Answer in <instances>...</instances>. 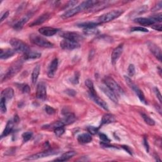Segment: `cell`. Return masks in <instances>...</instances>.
Wrapping results in <instances>:
<instances>
[{"label": "cell", "mask_w": 162, "mask_h": 162, "mask_svg": "<svg viewBox=\"0 0 162 162\" xmlns=\"http://www.w3.org/2000/svg\"><path fill=\"white\" fill-rule=\"evenodd\" d=\"M16 53V52L13 49H5L1 50V53H0V58L1 59H3V60H7L8 59L11 57H12L15 53Z\"/></svg>", "instance_id": "obj_19"}, {"label": "cell", "mask_w": 162, "mask_h": 162, "mask_svg": "<svg viewBox=\"0 0 162 162\" xmlns=\"http://www.w3.org/2000/svg\"><path fill=\"white\" fill-rule=\"evenodd\" d=\"M22 66V63L20 61H17L13 65H12L6 72L3 79H2V82L7 81L10 78L13 77L15 75L17 74V73L21 70Z\"/></svg>", "instance_id": "obj_7"}, {"label": "cell", "mask_w": 162, "mask_h": 162, "mask_svg": "<svg viewBox=\"0 0 162 162\" xmlns=\"http://www.w3.org/2000/svg\"><path fill=\"white\" fill-rule=\"evenodd\" d=\"M79 73H76L75 76H74V77L72 79L71 82L74 84H77L79 83Z\"/></svg>", "instance_id": "obj_46"}, {"label": "cell", "mask_w": 162, "mask_h": 162, "mask_svg": "<svg viewBox=\"0 0 162 162\" xmlns=\"http://www.w3.org/2000/svg\"><path fill=\"white\" fill-rule=\"evenodd\" d=\"M47 96V91H46V86L44 83L40 82L36 89V97L40 100L44 101Z\"/></svg>", "instance_id": "obj_11"}, {"label": "cell", "mask_w": 162, "mask_h": 162, "mask_svg": "<svg viewBox=\"0 0 162 162\" xmlns=\"http://www.w3.org/2000/svg\"><path fill=\"white\" fill-rule=\"evenodd\" d=\"M30 40L31 42H32L34 44L40 46V47L50 48H52L53 46V44H52L51 42L48 41L44 37L37 34H31L30 36Z\"/></svg>", "instance_id": "obj_3"}, {"label": "cell", "mask_w": 162, "mask_h": 162, "mask_svg": "<svg viewBox=\"0 0 162 162\" xmlns=\"http://www.w3.org/2000/svg\"><path fill=\"white\" fill-rule=\"evenodd\" d=\"M58 60L57 58H55L53 59L52 62L50 63V65L48 66V72H47V74L48 76L50 78H53L55 75V73L58 69Z\"/></svg>", "instance_id": "obj_15"}, {"label": "cell", "mask_w": 162, "mask_h": 162, "mask_svg": "<svg viewBox=\"0 0 162 162\" xmlns=\"http://www.w3.org/2000/svg\"><path fill=\"white\" fill-rule=\"evenodd\" d=\"M148 46L149 50L153 54V55L160 61H161V50L159 46L152 42H148Z\"/></svg>", "instance_id": "obj_12"}, {"label": "cell", "mask_w": 162, "mask_h": 162, "mask_svg": "<svg viewBox=\"0 0 162 162\" xmlns=\"http://www.w3.org/2000/svg\"><path fill=\"white\" fill-rule=\"evenodd\" d=\"M114 122H115V119L113 115L110 113H106V114H105L102 117L101 122V125L111 124Z\"/></svg>", "instance_id": "obj_24"}, {"label": "cell", "mask_w": 162, "mask_h": 162, "mask_svg": "<svg viewBox=\"0 0 162 162\" xmlns=\"http://www.w3.org/2000/svg\"><path fill=\"white\" fill-rule=\"evenodd\" d=\"M60 47L65 50H72L80 47V44L70 40L64 39L60 42Z\"/></svg>", "instance_id": "obj_10"}, {"label": "cell", "mask_w": 162, "mask_h": 162, "mask_svg": "<svg viewBox=\"0 0 162 162\" xmlns=\"http://www.w3.org/2000/svg\"><path fill=\"white\" fill-rule=\"evenodd\" d=\"M77 140L81 144H87L92 141V138L89 134L84 133L78 135Z\"/></svg>", "instance_id": "obj_20"}, {"label": "cell", "mask_w": 162, "mask_h": 162, "mask_svg": "<svg viewBox=\"0 0 162 162\" xmlns=\"http://www.w3.org/2000/svg\"><path fill=\"white\" fill-rule=\"evenodd\" d=\"M32 137V133L31 132H26L22 134V138H23V142L26 143L28 141H29Z\"/></svg>", "instance_id": "obj_36"}, {"label": "cell", "mask_w": 162, "mask_h": 162, "mask_svg": "<svg viewBox=\"0 0 162 162\" xmlns=\"http://www.w3.org/2000/svg\"><path fill=\"white\" fill-rule=\"evenodd\" d=\"M65 124L62 121H57L55 122L50 125H46L44 127L45 129H55L56 128L60 127H64Z\"/></svg>", "instance_id": "obj_32"}, {"label": "cell", "mask_w": 162, "mask_h": 162, "mask_svg": "<svg viewBox=\"0 0 162 162\" xmlns=\"http://www.w3.org/2000/svg\"><path fill=\"white\" fill-rule=\"evenodd\" d=\"M144 146L146 148V150L147 151V152L148 153L149 152V150H150V146H149V145H148V141H147V139L146 137L144 138Z\"/></svg>", "instance_id": "obj_48"}, {"label": "cell", "mask_w": 162, "mask_h": 162, "mask_svg": "<svg viewBox=\"0 0 162 162\" xmlns=\"http://www.w3.org/2000/svg\"><path fill=\"white\" fill-rule=\"evenodd\" d=\"M153 91H154V92H155V95H156L157 98L158 99L159 101L161 103V102H162L161 95V93H160V91H159L158 88H157V87H154V88H153Z\"/></svg>", "instance_id": "obj_45"}, {"label": "cell", "mask_w": 162, "mask_h": 162, "mask_svg": "<svg viewBox=\"0 0 162 162\" xmlns=\"http://www.w3.org/2000/svg\"><path fill=\"white\" fill-rule=\"evenodd\" d=\"M91 98H92V100H94V101L98 104L100 107H101L102 108H103L104 110L108 111V105L105 103V101H104V100H103L102 99H101L100 97H98L97 96V95H94V96H91Z\"/></svg>", "instance_id": "obj_26"}, {"label": "cell", "mask_w": 162, "mask_h": 162, "mask_svg": "<svg viewBox=\"0 0 162 162\" xmlns=\"http://www.w3.org/2000/svg\"><path fill=\"white\" fill-rule=\"evenodd\" d=\"M135 22L137 24L143 25V26H151L154 25L155 22L150 18H144V17H140L135 19Z\"/></svg>", "instance_id": "obj_21"}, {"label": "cell", "mask_w": 162, "mask_h": 162, "mask_svg": "<svg viewBox=\"0 0 162 162\" xmlns=\"http://www.w3.org/2000/svg\"><path fill=\"white\" fill-rule=\"evenodd\" d=\"M20 88L22 91V92L23 93H29L30 91H31V88L29 87V85L26 84H20Z\"/></svg>", "instance_id": "obj_37"}, {"label": "cell", "mask_w": 162, "mask_h": 162, "mask_svg": "<svg viewBox=\"0 0 162 162\" xmlns=\"http://www.w3.org/2000/svg\"><path fill=\"white\" fill-rule=\"evenodd\" d=\"M59 152L57 150H46L42 152H39L36 154L32 155L30 156H28L27 158H26V160H38L40 158H42L44 157H47L48 156L54 155L56 154H58Z\"/></svg>", "instance_id": "obj_8"}, {"label": "cell", "mask_w": 162, "mask_h": 162, "mask_svg": "<svg viewBox=\"0 0 162 162\" xmlns=\"http://www.w3.org/2000/svg\"><path fill=\"white\" fill-rule=\"evenodd\" d=\"M132 32H148V30L145 27H134L131 29Z\"/></svg>", "instance_id": "obj_43"}, {"label": "cell", "mask_w": 162, "mask_h": 162, "mask_svg": "<svg viewBox=\"0 0 162 162\" xmlns=\"http://www.w3.org/2000/svg\"><path fill=\"white\" fill-rule=\"evenodd\" d=\"M15 122H18V117L17 116H15V120H14Z\"/></svg>", "instance_id": "obj_52"}, {"label": "cell", "mask_w": 162, "mask_h": 162, "mask_svg": "<svg viewBox=\"0 0 162 162\" xmlns=\"http://www.w3.org/2000/svg\"><path fill=\"white\" fill-rule=\"evenodd\" d=\"M87 131L89 132V134H92V135H95L96 134H98V130H99V128L98 127H95L93 126H89L87 127Z\"/></svg>", "instance_id": "obj_40"}, {"label": "cell", "mask_w": 162, "mask_h": 162, "mask_svg": "<svg viewBox=\"0 0 162 162\" xmlns=\"http://www.w3.org/2000/svg\"><path fill=\"white\" fill-rule=\"evenodd\" d=\"M155 23V22H161L162 18H161V13H158L157 15H155L150 18Z\"/></svg>", "instance_id": "obj_44"}, {"label": "cell", "mask_w": 162, "mask_h": 162, "mask_svg": "<svg viewBox=\"0 0 162 162\" xmlns=\"http://www.w3.org/2000/svg\"><path fill=\"white\" fill-rule=\"evenodd\" d=\"M124 77H125V81H126V83L127 84V85L135 92V93L137 95V96H138L139 99L140 100V101L145 104H147L146 100L145 98L143 92L137 86L135 85V83L133 82V81L130 79V77H129L127 76H125Z\"/></svg>", "instance_id": "obj_6"}, {"label": "cell", "mask_w": 162, "mask_h": 162, "mask_svg": "<svg viewBox=\"0 0 162 162\" xmlns=\"http://www.w3.org/2000/svg\"><path fill=\"white\" fill-rule=\"evenodd\" d=\"M98 1H93V0H90V1H86L82 3H81V5H79V6L74 7L73 8H71L70 10H67L66 12H65L62 15L61 17L63 18H68L72 17L77 14H78L79 13H80L81 12L86 10V9H89L91 8H93L95 5H97V3H98Z\"/></svg>", "instance_id": "obj_1"}, {"label": "cell", "mask_w": 162, "mask_h": 162, "mask_svg": "<svg viewBox=\"0 0 162 162\" xmlns=\"http://www.w3.org/2000/svg\"><path fill=\"white\" fill-rule=\"evenodd\" d=\"M31 13H29L26 15H24V17H23L20 20H19L16 24L14 25L13 26V28L17 30V31H20L21 30L23 27H24V26L25 25L26 23L29 20V18H31Z\"/></svg>", "instance_id": "obj_17"}, {"label": "cell", "mask_w": 162, "mask_h": 162, "mask_svg": "<svg viewBox=\"0 0 162 162\" xmlns=\"http://www.w3.org/2000/svg\"><path fill=\"white\" fill-rule=\"evenodd\" d=\"M100 24L99 22L96 23L93 22H84V23H81L80 24H78V26L80 27L88 29V28H95Z\"/></svg>", "instance_id": "obj_30"}, {"label": "cell", "mask_w": 162, "mask_h": 162, "mask_svg": "<svg viewBox=\"0 0 162 162\" xmlns=\"http://www.w3.org/2000/svg\"><path fill=\"white\" fill-rule=\"evenodd\" d=\"M50 17V14L48 13H46L44 14H42L40 17H39L36 20H35L33 22H32L30 24V26H35L42 24L45 21L47 20Z\"/></svg>", "instance_id": "obj_18"}, {"label": "cell", "mask_w": 162, "mask_h": 162, "mask_svg": "<svg viewBox=\"0 0 162 162\" xmlns=\"http://www.w3.org/2000/svg\"><path fill=\"white\" fill-rule=\"evenodd\" d=\"M66 92L70 96H74L76 94V92L74 89H67L66 91Z\"/></svg>", "instance_id": "obj_47"}, {"label": "cell", "mask_w": 162, "mask_h": 162, "mask_svg": "<svg viewBox=\"0 0 162 162\" xmlns=\"http://www.w3.org/2000/svg\"><path fill=\"white\" fill-rule=\"evenodd\" d=\"M58 32V29L50 27H43L39 29V32L45 36H53Z\"/></svg>", "instance_id": "obj_16"}, {"label": "cell", "mask_w": 162, "mask_h": 162, "mask_svg": "<svg viewBox=\"0 0 162 162\" xmlns=\"http://www.w3.org/2000/svg\"><path fill=\"white\" fill-rule=\"evenodd\" d=\"M13 126H14L13 122L12 120H8V122H7V125L5 127V129H4V130L2 134V138L8 135L12 132V131L13 129Z\"/></svg>", "instance_id": "obj_28"}, {"label": "cell", "mask_w": 162, "mask_h": 162, "mask_svg": "<svg viewBox=\"0 0 162 162\" xmlns=\"http://www.w3.org/2000/svg\"><path fill=\"white\" fill-rule=\"evenodd\" d=\"M6 102H7V100L4 98L1 97V101H0V109H1V111L2 113H5L7 111Z\"/></svg>", "instance_id": "obj_34"}, {"label": "cell", "mask_w": 162, "mask_h": 162, "mask_svg": "<svg viewBox=\"0 0 162 162\" xmlns=\"http://www.w3.org/2000/svg\"><path fill=\"white\" fill-rule=\"evenodd\" d=\"M76 120V118L75 117V115L73 113H67L65 115V117L63 118L62 122L63 124L65 125H69L74 123Z\"/></svg>", "instance_id": "obj_27"}, {"label": "cell", "mask_w": 162, "mask_h": 162, "mask_svg": "<svg viewBox=\"0 0 162 162\" xmlns=\"http://www.w3.org/2000/svg\"><path fill=\"white\" fill-rule=\"evenodd\" d=\"M76 155V152L71 151H68L65 153H63L61 156L58 157V158H56L55 161H67L72 158L73 156H74Z\"/></svg>", "instance_id": "obj_22"}, {"label": "cell", "mask_w": 162, "mask_h": 162, "mask_svg": "<svg viewBox=\"0 0 162 162\" xmlns=\"http://www.w3.org/2000/svg\"><path fill=\"white\" fill-rule=\"evenodd\" d=\"M104 82L105 85L110 89H111L117 96L122 95L124 94V91L122 88L113 78L110 77H106L104 79Z\"/></svg>", "instance_id": "obj_4"}, {"label": "cell", "mask_w": 162, "mask_h": 162, "mask_svg": "<svg viewBox=\"0 0 162 162\" xmlns=\"http://www.w3.org/2000/svg\"><path fill=\"white\" fill-rule=\"evenodd\" d=\"M135 66L133 64H130L128 67V74L130 77H133L135 75Z\"/></svg>", "instance_id": "obj_41"}, {"label": "cell", "mask_w": 162, "mask_h": 162, "mask_svg": "<svg viewBox=\"0 0 162 162\" xmlns=\"http://www.w3.org/2000/svg\"><path fill=\"white\" fill-rule=\"evenodd\" d=\"M14 96V91L11 87H8L2 92V97L7 100H11Z\"/></svg>", "instance_id": "obj_23"}, {"label": "cell", "mask_w": 162, "mask_h": 162, "mask_svg": "<svg viewBox=\"0 0 162 162\" xmlns=\"http://www.w3.org/2000/svg\"><path fill=\"white\" fill-rule=\"evenodd\" d=\"M152 28L154 29L155 30H156L158 31H161V24L153 25V26H152Z\"/></svg>", "instance_id": "obj_50"}, {"label": "cell", "mask_w": 162, "mask_h": 162, "mask_svg": "<svg viewBox=\"0 0 162 162\" xmlns=\"http://www.w3.org/2000/svg\"><path fill=\"white\" fill-rule=\"evenodd\" d=\"M41 54L38 52H32L29 51L27 53L24 54V60H34V59H38L41 58Z\"/></svg>", "instance_id": "obj_25"}, {"label": "cell", "mask_w": 162, "mask_h": 162, "mask_svg": "<svg viewBox=\"0 0 162 162\" xmlns=\"http://www.w3.org/2000/svg\"><path fill=\"white\" fill-rule=\"evenodd\" d=\"M44 110L48 115H53L56 113L55 109H54L53 107H52L49 105H45L44 106Z\"/></svg>", "instance_id": "obj_39"}, {"label": "cell", "mask_w": 162, "mask_h": 162, "mask_svg": "<svg viewBox=\"0 0 162 162\" xmlns=\"http://www.w3.org/2000/svg\"><path fill=\"white\" fill-rule=\"evenodd\" d=\"M10 44L12 46L13 49L16 52L25 54L30 51V48L28 46V45L18 39L17 38L12 39L10 41Z\"/></svg>", "instance_id": "obj_2"}, {"label": "cell", "mask_w": 162, "mask_h": 162, "mask_svg": "<svg viewBox=\"0 0 162 162\" xmlns=\"http://www.w3.org/2000/svg\"><path fill=\"white\" fill-rule=\"evenodd\" d=\"M54 132L55 134V135L57 137H60L61 135H62L64 132H65V129L64 127H60L58 128H56L55 129H54Z\"/></svg>", "instance_id": "obj_38"}, {"label": "cell", "mask_w": 162, "mask_h": 162, "mask_svg": "<svg viewBox=\"0 0 162 162\" xmlns=\"http://www.w3.org/2000/svg\"><path fill=\"white\" fill-rule=\"evenodd\" d=\"M141 116L143 117V119H144L145 122L148 124L149 125H151V126H153L155 125V122L153 119H152L151 118H150L148 115H147L145 113H141Z\"/></svg>", "instance_id": "obj_33"}, {"label": "cell", "mask_w": 162, "mask_h": 162, "mask_svg": "<svg viewBox=\"0 0 162 162\" xmlns=\"http://www.w3.org/2000/svg\"><path fill=\"white\" fill-rule=\"evenodd\" d=\"M99 136H100V140H101L103 143H109L110 142V139L108 137V136H107L106 134H103V133H100V134H99Z\"/></svg>", "instance_id": "obj_42"}, {"label": "cell", "mask_w": 162, "mask_h": 162, "mask_svg": "<svg viewBox=\"0 0 162 162\" xmlns=\"http://www.w3.org/2000/svg\"><path fill=\"white\" fill-rule=\"evenodd\" d=\"M123 148H124V149H125V150H126V151H127V152H128L129 154L132 155L131 151L129 150V146H123Z\"/></svg>", "instance_id": "obj_51"}, {"label": "cell", "mask_w": 162, "mask_h": 162, "mask_svg": "<svg viewBox=\"0 0 162 162\" xmlns=\"http://www.w3.org/2000/svg\"><path fill=\"white\" fill-rule=\"evenodd\" d=\"M122 52H123V44H120L117 48H115L113 50L111 56V60L113 65H115L117 63L118 59L120 58Z\"/></svg>", "instance_id": "obj_14"}, {"label": "cell", "mask_w": 162, "mask_h": 162, "mask_svg": "<svg viewBox=\"0 0 162 162\" xmlns=\"http://www.w3.org/2000/svg\"><path fill=\"white\" fill-rule=\"evenodd\" d=\"M9 15V12L7 11L6 12H5L2 16H1V22H3L5 18H7Z\"/></svg>", "instance_id": "obj_49"}, {"label": "cell", "mask_w": 162, "mask_h": 162, "mask_svg": "<svg viewBox=\"0 0 162 162\" xmlns=\"http://www.w3.org/2000/svg\"><path fill=\"white\" fill-rule=\"evenodd\" d=\"M85 84L86 86V87L88 88L89 92H90V95L91 96H94L96 95V92H95V87H94V84L92 81L90 79H87L85 82Z\"/></svg>", "instance_id": "obj_31"}, {"label": "cell", "mask_w": 162, "mask_h": 162, "mask_svg": "<svg viewBox=\"0 0 162 162\" xmlns=\"http://www.w3.org/2000/svg\"><path fill=\"white\" fill-rule=\"evenodd\" d=\"M61 36L65 39L70 40L78 43L79 42L84 39V37L82 35L79 34V33L73 32H63L61 34Z\"/></svg>", "instance_id": "obj_9"}, {"label": "cell", "mask_w": 162, "mask_h": 162, "mask_svg": "<svg viewBox=\"0 0 162 162\" xmlns=\"http://www.w3.org/2000/svg\"><path fill=\"white\" fill-rule=\"evenodd\" d=\"M123 13L124 11L122 10H115L111 12H108L99 17V23L100 24H101V23H106L112 21L115 18L119 17Z\"/></svg>", "instance_id": "obj_5"}, {"label": "cell", "mask_w": 162, "mask_h": 162, "mask_svg": "<svg viewBox=\"0 0 162 162\" xmlns=\"http://www.w3.org/2000/svg\"><path fill=\"white\" fill-rule=\"evenodd\" d=\"M40 71H41V67L40 65H36L33 69V71L32 73V82L33 85H35L37 81V79L40 74Z\"/></svg>", "instance_id": "obj_29"}, {"label": "cell", "mask_w": 162, "mask_h": 162, "mask_svg": "<svg viewBox=\"0 0 162 162\" xmlns=\"http://www.w3.org/2000/svg\"><path fill=\"white\" fill-rule=\"evenodd\" d=\"M84 32L86 35H95L97 34L98 32V31L95 28H88V29H85L84 30Z\"/></svg>", "instance_id": "obj_35"}, {"label": "cell", "mask_w": 162, "mask_h": 162, "mask_svg": "<svg viewBox=\"0 0 162 162\" xmlns=\"http://www.w3.org/2000/svg\"><path fill=\"white\" fill-rule=\"evenodd\" d=\"M100 89L104 92V93L106 95V96H108V98L110 100H111L115 103H118L117 96L115 95L111 89H110L106 85L101 86Z\"/></svg>", "instance_id": "obj_13"}]
</instances>
